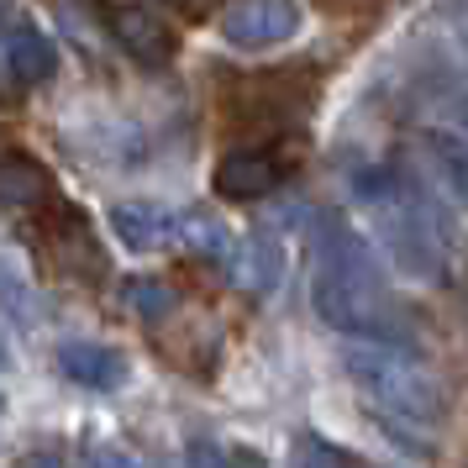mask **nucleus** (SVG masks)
<instances>
[{"label":"nucleus","mask_w":468,"mask_h":468,"mask_svg":"<svg viewBox=\"0 0 468 468\" xmlns=\"http://www.w3.org/2000/svg\"><path fill=\"white\" fill-rule=\"evenodd\" d=\"M164 468H185V463H164Z\"/></svg>","instance_id":"nucleus-21"},{"label":"nucleus","mask_w":468,"mask_h":468,"mask_svg":"<svg viewBox=\"0 0 468 468\" xmlns=\"http://www.w3.org/2000/svg\"><path fill=\"white\" fill-rule=\"evenodd\" d=\"M58 368H64L80 389H90V395H106V389H122V384H127L122 353L95 347V342H64V347H58Z\"/></svg>","instance_id":"nucleus-8"},{"label":"nucleus","mask_w":468,"mask_h":468,"mask_svg":"<svg viewBox=\"0 0 468 468\" xmlns=\"http://www.w3.org/2000/svg\"><path fill=\"white\" fill-rule=\"evenodd\" d=\"M53 200V174L27 158V153H0V206L5 211H32Z\"/></svg>","instance_id":"nucleus-9"},{"label":"nucleus","mask_w":468,"mask_h":468,"mask_svg":"<svg viewBox=\"0 0 468 468\" xmlns=\"http://www.w3.org/2000/svg\"><path fill=\"white\" fill-rule=\"evenodd\" d=\"M295 468H363L353 452H342L337 442H326V437H316V431H305L295 442Z\"/></svg>","instance_id":"nucleus-13"},{"label":"nucleus","mask_w":468,"mask_h":468,"mask_svg":"<svg viewBox=\"0 0 468 468\" xmlns=\"http://www.w3.org/2000/svg\"><path fill=\"white\" fill-rule=\"evenodd\" d=\"M22 468H58V458H53V452H27Z\"/></svg>","instance_id":"nucleus-19"},{"label":"nucleus","mask_w":468,"mask_h":468,"mask_svg":"<svg viewBox=\"0 0 468 468\" xmlns=\"http://www.w3.org/2000/svg\"><path fill=\"white\" fill-rule=\"evenodd\" d=\"M458 127H463V137H468V95H463V106H458Z\"/></svg>","instance_id":"nucleus-20"},{"label":"nucleus","mask_w":468,"mask_h":468,"mask_svg":"<svg viewBox=\"0 0 468 468\" xmlns=\"http://www.w3.org/2000/svg\"><path fill=\"white\" fill-rule=\"evenodd\" d=\"M431 158H437L442 179L452 185V195L468 206V137H463V127H458V132H452V127L431 132Z\"/></svg>","instance_id":"nucleus-12"},{"label":"nucleus","mask_w":468,"mask_h":468,"mask_svg":"<svg viewBox=\"0 0 468 468\" xmlns=\"http://www.w3.org/2000/svg\"><path fill=\"white\" fill-rule=\"evenodd\" d=\"M237 269H248L242 274V284L253 290V295H269L279 284V269H284V253H279V242L269 232H253V242H248V253L237 248ZM232 269V274H237Z\"/></svg>","instance_id":"nucleus-11"},{"label":"nucleus","mask_w":468,"mask_h":468,"mask_svg":"<svg viewBox=\"0 0 468 468\" xmlns=\"http://www.w3.org/2000/svg\"><path fill=\"white\" fill-rule=\"evenodd\" d=\"M284 174H290V164L269 143H248V148L221 153L211 179H216V195H227V200H258V195L279 190Z\"/></svg>","instance_id":"nucleus-6"},{"label":"nucleus","mask_w":468,"mask_h":468,"mask_svg":"<svg viewBox=\"0 0 468 468\" xmlns=\"http://www.w3.org/2000/svg\"><path fill=\"white\" fill-rule=\"evenodd\" d=\"M300 32V5L295 0H232L221 11V37L242 53H269L290 43Z\"/></svg>","instance_id":"nucleus-4"},{"label":"nucleus","mask_w":468,"mask_h":468,"mask_svg":"<svg viewBox=\"0 0 468 468\" xmlns=\"http://www.w3.org/2000/svg\"><path fill=\"white\" fill-rule=\"evenodd\" d=\"M342 368L368 405V416L410 452H431L437 431L447 421V389L442 379L416 358L405 342H358L342 353Z\"/></svg>","instance_id":"nucleus-2"},{"label":"nucleus","mask_w":468,"mask_h":468,"mask_svg":"<svg viewBox=\"0 0 468 468\" xmlns=\"http://www.w3.org/2000/svg\"><path fill=\"white\" fill-rule=\"evenodd\" d=\"M185 468H232V458H227V447H216L211 437H195V442L185 447Z\"/></svg>","instance_id":"nucleus-15"},{"label":"nucleus","mask_w":468,"mask_h":468,"mask_svg":"<svg viewBox=\"0 0 468 468\" xmlns=\"http://www.w3.org/2000/svg\"><path fill=\"white\" fill-rule=\"evenodd\" d=\"M101 5V22L116 37V48L137 58L143 69H164L174 58V32L164 27V16H153L148 5H132V0H95Z\"/></svg>","instance_id":"nucleus-5"},{"label":"nucleus","mask_w":468,"mask_h":468,"mask_svg":"<svg viewBox=\"0 0 468 468\" xmlns=\"http://www.w3.org/2000/svg\"><path fill=\"white\" fill-rule=\"evenodd\" d=\"M127 305H143V316H164V311H174V295L164 290V284H153V279H132L127 284Z\"/></svg>","instance_id":"nucleus-14"},{"label":"nucleus","mask_w":468,"mask_h":468,"mask_svg":"<svg viewBox=\"0 0 468 468\" xmlns=\"http://www.w3.org/2000/svg\"><path fill=\"white\" fill-rule=\"evenodd\" d=\"M358 200L374 216L389 263L416 284H442L452 269V232H447L437 200L426 195L416 169L405 164H374L358 174Z\"/></svg>","instance_id":"nucleus-3"},{"label":"nucleus","mask_w":468,"mask_h":468,"mask_svg":"<svg viewBox=\"0 0 468 468\" xmlns=\"http://www.w3.org/2000/svg\"><path fill=\"white\" fill-rule=\"evenodd\" d=\"M111 227L116 237L127 242L132 253H158V248H174V242H185V221L164 206H116L111 211Z\"/></svg>","instance_id":"nucleus-7"},{"label":"nucleus","mask_w":468,"mask_h":468,"mask_svg":"<svg viewBox=\"0 0 468 468\" xmlns=\"http://www.w3.org/2000/svg\"><path fill=\"white\" fill-rule=\"evenodd\" d=\"M5 37V58H11V74H16V85H43L48 74H53V64H58V53H53V43H48L37 27L16 22L11 32H0Z\"/></svg>","instance_id":"nucleus-10"},{"label":"nucleus","mask_w":468,"mask_h":468,"mask_svg":"<svg viewBox=\"0 0 468 468\" xmlns=\"http://www.w3.org/2000/svg\"><path fill=\"white\" fill-rule=\"evenodd\" d=\"M85 468H137V458L132 452H116V447H101V452H90Z\"/></svg>","instance_id":"nucleus-16"},{"label":"nucleus","mask_w":468,"mask_h":468,"mask_svg":"<svg viewBox=\"0 0 468 468\" xmlns=\"http://www.w3.org/2000/svg\"><path fill=\"white\" fill-rule=\"evenodd\" d=\"M227 458H232V468H269V458H258L253 447H227Z\"/></svg>","instance_id":"nucleus-17"},{"label":"nucleus","mask_w":468,"mask_h":468,"mask_svg":"<svg viewBox=\"0 0 468 468\" xmlns=\"http://www.w3.org/2000/svg\"><path fill=\"white\" fill-rule=\"evenodd\" d=\"M311 305L342 337L358 342L410 337L405 311L389 290V279H384L374 248L337 216H316V227H311Z\"/></svg>","instance_id":"nucleus-1"},{"label":"nucleus","mask_w":468,"mask_h":468,"mask_svg":"<svg viewBox=\"0 0 468 468\" xmlns=\"http://www.w3.org/2000/svg\"><path fill=\"white\" fill-rule=\"evenodd\" d=\"M5 90H22V85H16V74H11V58H5V37H0V95H5Z\"/></svg>","instance_id":"nucleus-18"}]
</instances>
